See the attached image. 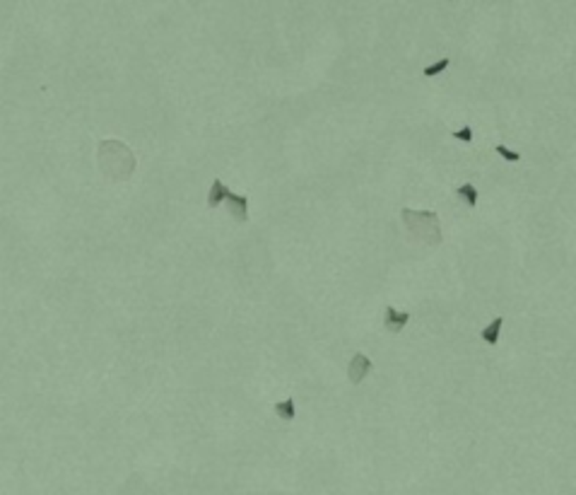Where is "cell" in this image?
Here are the masks:
<instances>
[{
	"instance_id": "cell-1",
	"label": "cell",
	"mask_w": 576,
	"mask_h": 495,
	"mask_svg": "<svg viewBox=\"0 0 576 495\" xmlns=\"http://www.w3.org/2000/svg\"><path fill=\"white\" fill-rule=\"evenodd\" d=\"M99 167L113 182H125L135 172V155L121 140H104L97 148Z\"/></svg>"
},
{
	"instance_id": "cell-2",
	"label": "cell",
	"mask_w": 576,
	"mask_h": 495,
	"mask_svg": "<svg viewBox=\"0 0 576 495\" xmlns=\"http://www.w3.org/2000/svg\"><path fill=\"white\" fill-rule=\"evenodd\" d=\"M400 218H403V225L407 228V235H410L412 242L422 244V247H436V244H441V225L436 213L403 208Z\"/></svg>"
},
{
	"instance_id": "cell-3",
	"label": "cell",
	"mask_w": 576,
	"mask_h": 495,
	"mask_svg": "<svg viewBox=\"0 0 576 495\" xmlns=\"http://www.w3.org/2000/svg\"><path fill=\"white\" fill-rule=\"evenodd\" d=\"M369 369H371V360L367 355L357 353L350 360V367H347V379H350V384H362V379L369 374Z\"/></svg>"
},
{
	"instance_id": "cell-4",
	"label": "cell",
	"mask_w": 576,
	"mask_h": 495,
	"mask_svg": "<svg viewBox=\"0 0 576 495\" xmlns=\"http://www.w3.org/2000/svg\"><path fill=\"white\" fill-rule=\"evenodd\" d=\"M227 208H230V216L237 220V223H246L249 220V199L246 196H239V194H227L225 199Z\"/></svg>"
},
{
	"instance_id": "cell-5",
	"label": "cell",
	"mask_w": 576,
	"mask_h": 495,
	"mask_svg": "<svg viewBox=\"0 0 576 495\" xmlns=\"http://www.w3.org/2000/svg\"><path fill=\"white\" fill-rule=\"evenodd\" d=\"M410 321V312H400L395 307H386V314H383V326L391 333H400L405 329V324Z\"/></svg>"
},
{
	"instance_id": "cell-6",
	"label": "cell",
	"mask_w": 576,
	"mask_h": 495,
	"mask_svg": "<svg viewBox=\"0 0 576 495\" xmlns=\"http://www.w3.org/2000/svg\"><path fill=\"white\" fill-rule=\"evenodd\" d=\"M227 194H230V189H227L225 184L220 182V179H215L213 187H210V194H208V206L210 208H218L222 201L227 199Z\"/></svg>"
},
{
	"instance_id": "cell-7",
	"label": "cell",
	"mask_w": 576,
	"mask_h": 495,
	"mask_svg": "<svg viewBox=\"0 0 576 495\" xmlns=\"http://www.w3.org/2000/svg\"><path fill=\"white\" fill-rule=\"evenodd\" d=\"M502 326H504V319H502V317H497V319L492 321V324L487 326V329H485L482 333H480V336H482V341L487 343V345H497V343H499Z\"/></svg>"
},
{
	"instance_id": "cell-8",
	"label": "cell",
	"mask_w": 576,
	"mask_h": 495,
	"mask_svg": "<svg viewBox=\"0 0 576 495\" xmlns=\"http://www.w3.org/2000/svg\"><path fill=\"white\" fill-rule=\"evenodd\" d=\"M273 411L278 413V418H280V421H285V423H292V421H295V416H297L295 401H292V399H287V401H278V404L273 406Z\"/></svg>"
},
{
	"instance_id": "cell-9",
	"label": "cell",
	"mask_w": 576,
	"mask_h": 495,
	"mask_svg": "<svg viewBox=\"0 0 576 495\" xmlns=\"http://www.w3.org/2000/svg\"><path fill=\"white\" fill-rule=\"evenodd\" d=\"M456 194H458V199L463 201L468 208H475L478 206L480 194H478V189L473 187V184H463V187H458V189H456Z\"/></svg>"
},
{
	"instance_id": "cell-10",
	"label": "cell",
	"mask_w": 576,
	"mask_h": 495,
	"mask_svg": "<svg viewBox=\"0 0 576 495\" xmlns=\"http://www.w3.org/2000/svg\"><path fill=\"white\" fill-rule=\"evenodd\" d=\"M448 58H441L439 63H434V65H429V68H424V77H434V75H439V73H444V70L448 68Z\"/></svg>"
},
{
	"instance_id": "cell-11",
	"label": "cell",
	"mask_w": 576,
	"mask_h": 495,
	"mask_svg": "<svg viewBox=\"0 0 576 495\" xmlns=\"http://www.w3.org/2000/svg\"><path fill=\"white\" fill-rule=\"evenodd\" d=\"M495 150H497V155H502L504 160H509V162H519V160H521V155H519V152L507 150V148H504V145H497Z\"/></svg>"
},
{
	"instance_id": "cell-12",
	"label": "cell",
	"mask_w": 576,
	"mask_h": 495,
	"mask_svg": "<svg viewBox=\"0 0 576 495\" xmlns=\"http://www.w3.org/2000/svg\"><path fill=\"white\" fill-rule=\"evenodd\" d=\"M453 138H458V140H465V143H470V140H473V130L465 126V128L456 130V133H453Z\"/></svg>"
}]
</instances>
